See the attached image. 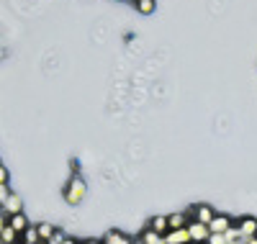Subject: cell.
I'll return each mask as SVG.
<instances>
[{"instance_id":"obj_2","label":"cell","mask_w":257,"mask_h":244,"mask_svg":"<svg viewBox=\"0 0 257 244\" xmlns=\"http://www.w3.org/2000/svg\"><path fill=\"white\" fill-rule=\"evenodd\" d=\"M188 234H190V244H206L211 236V229H208V224H201V221H190Z\"/></svg>"},{"instance_id":"obj_7","label":"cell","mask_w":257,"mask_h":244,"mask_svg":"<svg viewBox=\"0 0 257 244\" xmlns=\"http://www.w3.org/2000/svg\"><path fill=\"white\" fill-rule=\"evenodd\" d=\"M165 244H190L188 226H185V229H170V231L165 234Z\"/></svg>"},{"instance_id":"obj_4","label":"cell","mask_w":257,"mask_h":244,"mask_svg":"<svg viewBox=\"0 0 257 244\" xmlns=\"http://www.w3.org/2000/svg\"><path fill=\"white\" fill-rule=\"evenodd\" d=\"M188 213H190V218H193V221H201V224H211L213 216H216V211H213L208 203H198V206H193Z\"/></svg>"},{"instance_id":"obj_11","label":"cell","mask_w":257,"mask_h":244,"mask_svg":"<svg viewBox=\"0 0 257 244\" xmlns=\"http://www.w3.org/2000/svg\"><path fill=\"white\" fill-rule=\"evenodd\" d=\"M13 231H18V234H24L31 224H29V218L24 216V213H16V216H11V224H8Z\"/></svg>"},{"instance_id":"obj_20","label":"cell","mask_w":257,"mask_h":244,"mask_svg":"<svg viewBox=\"0 0 257 244\" xmlns=\"http://www.w3.org/2000/svg\"><path fill=\"white\" fill-rule=\"evenodd\" d=\"M62 244H82V241H77V239H70V236H67V239H64Z\"/></svg>"},{"instance_id":"obj_15","label":"cell","mask_w":257,"mask_h":244,"mask_svg":"<svg viewBox=\"0 0 257 244\" xmlns=\"http://www.w3.org/2000/svg\"><path fill=\"white\" fill-rule=\"evenodd\" d=\"M137 11H139L142 16L155 13V0H137Z\"/></svg>"},{"instance_id":"obj_18","label":"cell","mask_w":257,"mask_h":244,"mask_svg":"<svg viewBox=\"0 0 257 244\" xmlns=\"http://www.w3.org/2000/svg\"><path fill=\"white\" fill-rule=\"evenodd\" d=\"M8 224H11V216H8L3 208H0V234H3V229H6Z\"/></svg>"},{"instance_id":"obj_5","label":"cell","mask_w":257,"mask_h":244,"mask_svg":"<svg viewBox=\"0 0 257 244\" xmlns=\"http://www.w3.org/2000/svg\"><path fill=\"white\" fill-rule=\"evenodd\" d=\"M237 229H239V236H242V239L257 236V218H254V216H242V218L237 221Z\"/></svg>"},{"instance_id":"obj_10","label":"cell","mask_w":257,"mask_h":244,"mask_svg":"<svg viewBox=\"0 0 257 244\" xmlns=\"http://www.w3.org/2000/svg\"><path fill=\"white\" fill-rule=\"evenodd\" d=\"M149 229L157 231L160 236H165V234L170 231V221H167V216H155L152 221H149Z\"/></svg>"},{"instance_id":"obj_3","label":"cell","mask_w":257,"mask_h":244,"mask_svg":"<svg viewBox=\"0 0 257 244\" xmlns=\"http://www.w3.org/2000/svg\"><path fill=\"white\" fill-rule=\"evenodd\" d=\"M231 226H237V221H234L231 216H226V213H216V216H213V221L208 224L211 234H226Z\"/></svg>"},{"instance_id":"obj_14","label":"cell","mask_w":257,"mask_h":244,"mask_svg":"<svg viewBox=\"0 0 257 244\" xmlns=\"http://www.w3.org/2000/svg\"><path fill=\"white\" fill-rule=\"evenodd\" d=\"M36 229H39V239H41V244H47V241L57 234V229H54L52 224H47V221H44V224H36Z\"/></svg>"},{"instance_id":"obj_8","label":"cell","mask_w":257,"mask_h":244,"mask_svg":"<svg viewBox=\"0 0 257 244\" xmlns=\"http://www.w3.org/2000/svg\"><path fill=\"white\" fill-rule=\"evenodd\" d=\"M103 244H134V239H132V236H126L123 231H116V229H111L108 234L103 236Z\"/></svg>"},{"instance_id":"obj_13","label":"cell","mask_w":257,"mask_h":244,"mask_svg":"<svg viewBox=\"0 0 257 244\" xmlns=\"http://www.w3.org/2000/svg\"><path fill=\"white\" fill-rule=\"evenodd\" d=\"M21 244H41V239H39V229H36V224H31L24 234H21Z\"/></svg>"},{"instance_id":"obj_9","label":"cell","mask_w":257,"mask_h":244,"mask_svg":"<svg viewBox=\"0 0 257 244\" xmlns=\"http://www.w3.org/2000/svg\"><path fill=\"white\" fill-rule=\"evenodd\" d=\"M167 221H170V229H185L193 218H190V213L185 211V213H170Z\"/></svg>"},{"instance_id":"obj_17","label":"cell","mask_w":257,"mask_h":244,"mask_svg":"<svg viewBox=\"0 0 257 244\" xmlns=\"http://www.w3.org/2000/svg\"><path fill=\"white\" fill-rule=\"evenodd\" d=\"M206 244H229V241H226V236H224V234H211Z\"/></svg>"},{"instance_id":"obj_21","label":"cell","mask_w":257,"mask_h":244,"mask_svg":"<svg viewBox=\"0 0 257 244\" xmlns=\"http://www.w3.org/2000/svg\"><path fill=\"white\" fill-rule=\"evenodd\" d=\"M82 244H103V239H88V241H82Z\"/></svg>"},{"instance_id":"obj_22","label":"cell","mask_w":257,"mask_h":244,"mask_svg":"<svg viewBox=\"0 0 257 244\" xmlns=\"http://www.w3.org/2000/svg\"><path fill=\"white\" fill-rule=\"evenodd\" d=\"M244 244H257V236H252V239H244Z\"/></svg>"},{"instance_id":"obj_16","label":"cell","mask_w":257,"mask_h":244,"mask_svg":"<svg viewBox=\"0 0 257 244\" xmlns=\"http://www.w3.org/2000/svg\"><path fill=\"white\" fill-rule=\"evenodd\" d=\"M224 236H226V241H239V239H242V236H239V229H237V226H231V229H229V231H226Z\"/></svg>"},{"instance_id":"obj_12","label":"cell","mask_w":257,"mask_h":244,"mask_svg":"<svg viewBox=\"0 0 257 244\" xmlns=\"http://www.w3.org/2000/svg\"><path fill=\"white\" fill-rule=\"evenodd\" d=\"M139 244H165V236H160L157 231H152V229H144L142 231V236H139Z\"/></svg>"},{"instance_id":"obj_24","label":"cell","mask_w":257,"mask_h":244,"mask_svg":"<svg viewBox=\"0 0 257 244\" xmlns=\"http://www.w3.org/2000/svg\"><path fill=\"white\" fill-rule=\"evenodd\" d=\"M0 167H3V160H0Z\"/></svg>"},{"instance_id":"obj_23","label":"cell","mask_w":257,"mask_h":244,"mask_svg":"<svg viewBox=\"0 0 257 244\" xmlns=\"http://www.w3.org/2000/svg\"><path fill=\"white\" fill-rule=\"evenodd\" d=\"M229 244H244V239H239V241H229Z\"/></svg>"},{"instance_id":"obj_6","label":"cell","mask_w":257,"mask_h":244,"mask_svg":"<svg viewBox=\"0 0 257 244\" xmlns=\"http://www.w3.org/2000/svg\"><path fill=\"white\" fill-rule=\"evenodd\" d=\"M8 216H16V213H24V201H21V195L18 193H11L8 198H6V203L0 206Z\"/></svg>"},{"instance_id":"obj_1","label":"cell","mask_w":257,"mask_h":244,"mask_svg":"<svg viewBox=\"0 0 257 244\" xmlns=\"http://www.w3.org/2000/svg\"><path fill=\"white\" fill-rule=\"evenodd\" d=\"M64 203H70V206H80L85 201V195H88V183L82 180L80 175H72L70 177V183L64 185Z\"/></svg>"},{"instance_id":"obj_19","label":"cell","mask_w":257,"mask_h":244,"mask_svg":"<svg viewBox=\"0 0 257 244\" xmlns=\"http://www.w3.org/2000/svg\"><path fill=\"white\" fill-rule=\"evenodd\" d=\"M11 195V185H0V206L6 203V198Z\"/></svg>"}]
</instances>
